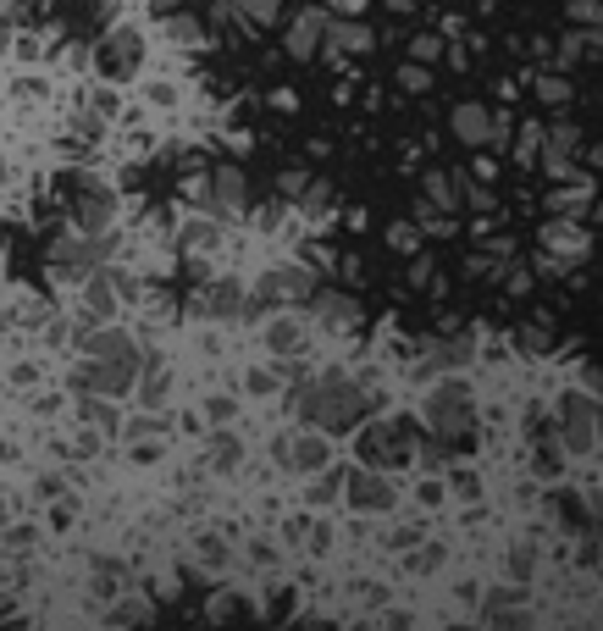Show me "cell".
<instances>
[{
	"label": "cell",
	"mask_w": 603,
	"mask_h": 631,
	"mask_svg": "<svg viewBox=\"0 0 603 631\" xmlns=\"http://www.w3.org/2000/svg\"><path fill=\"white\" fill-rule=\"evenodd\" d=\"M78 222L83 227H106L111 222V200H83L78 205Z\"/></svg>",
	"instance_id": "cell-1"
}]
</instances>
